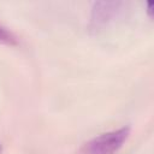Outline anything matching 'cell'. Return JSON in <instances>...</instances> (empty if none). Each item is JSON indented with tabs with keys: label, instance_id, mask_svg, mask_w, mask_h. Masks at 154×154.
Segmentation results:
<instances>
[{
	"label": "cell",
	"instance_id": "6da1fadb",
	"mask_svg": "<svg viewBox=\"0 0 154 154\" xmlns=\"http://www.w3.org/2000/svg\"><path fill=\"white\" fill-rule=\"evenodd\" d=\"M131 132L130 126H123L117 130H112L101 134L81 148L82 154H116L126 142Z\"/></svg>",
	"mask_w": 154,
	"mask_h": 154
},
{
	"label": "cell",
	"instance_id": "7a4b0ae2",
	"mask_svg": "<svg viewBox=\"0 0 154 154\" xmlns=\"http://www.w3.org/2000/svg\"><path fill=\"white\" fill-rule=\"evenodd\" d=\"M122 2H95L91 12L93 23H95L96 25H103L113 20V18H116L122 11Z\"/></svg>",
	"mask_w": 154,
	"mask_h": 154
},
{
	"label": "cell",
	"instance_id": "3957f363",
	"mask_svg": "<svg viewBox=\"0 0 154 154\" xmlns=\"http://www.w3.org/2000/svg\"><path fill=\"white\" fill-rule=\"evenodd\" d=\"M0 43L7 45V46H17L18 38L17 36L6 26L0 24Z\"/></svg>",
	"mask_w": 154,
	"mask_h": 154
},
{
	"label": "cell",
	"instance_id": "277c9868",
	"mask_svg": "<svg viewBox=\"0 0 154 154\" xmlns=\"http://www.w3.org/2000/svg\"><path fill=\"white\" fill-rule=\"evenodd\" d=\"M147 5H148V13H149V14H152V12H153V6H154V2H153V1H149Z\"/></svg>",
	"mask_w": 154,
	"mask_h": 154
},
{
	"label": "cell",
	"instance_id": "5b68a950",
	"mask_svg": "<svg viewBox=\"0 0 154 154\" xmlns=\"http://www.w3.org/2000/svg\"><path fill=\"white\" fill-rule=\"evenodd\" d=\"M1 153H2V144L0 143V154H1Z\"/></svg>",
	"mask_w": 154,
	"mask_h": 154
}]
</instances>
